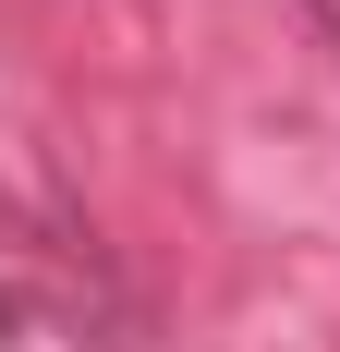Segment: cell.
Masks as SVG:
<instances>
[{"mask_svg":"<svg viewBox=\"0 0 340 352\" xmlns=\"http://www.w3.org/2000/svg\"><path fill=\"white\" fill-rule=\"evenodd\" d=\"M304 12H316V25H328V49H340V0H304Z\"/></svg>","mask_w":340,"mask_h":352,"instance_id":"obj_1","label":"cell"}]
</instances>
